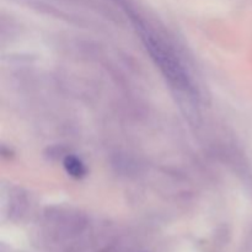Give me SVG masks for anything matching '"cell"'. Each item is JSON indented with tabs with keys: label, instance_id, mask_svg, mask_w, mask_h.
Segmentation results:
<instances>
[{
	"label": "cell",
	"instance_id": "6da1fadb",
	"mask_svg": "<svg viewBox=\"0 0 252 252\" xmlns=\"http://www.w3.org/2000/svg\"><path fill=\"white\" fill-rule=\"evenodd\" d=\"M142 36L147 44V48L149 49L150 54L153 56V59L157 62L159 68L161 69L164 75L171 81V84L180 89L189 88V75L186 74L184 65L180 63L176 54L171 49L167 48L164 42L160 41L150 32H143Z\"/></svg>",
	"mask_w": 252,
	"mask_h": 252
},
{
	"label": "cell",
	"instance_id": "7a4b0ae2",
	"mask_svg": "<svg viewBox=\"0 0 252 252\" xmlns=\"http://www.w3.org/2000/svg\"><path fill=\"white\" fill-rule=\"evenodd\" d=\"M63 166L65 169L66 174L73 177V179H83L86 175L85 165L75 155H68V157L64 158Z\"/></svg>",
	"mask_w": 252,
	"mask_h": 252
}]
</instances>
